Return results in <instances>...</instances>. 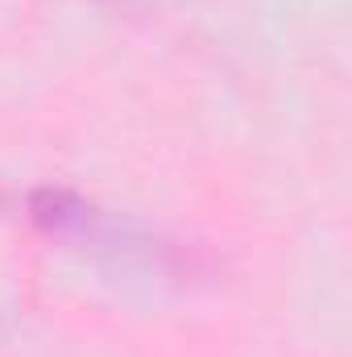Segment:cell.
<instances>
[{"label": "cell", "mask_w": 352, "mask_h": 357, "mask_svg": "<svg viewBox=\"0 0 352 357\" xmlns=\"http://www.w3.org/2000/svg\"><path fill=\"white\" fill-rule=\"evenodd\" d=\"M0 204H4V195H0Z\"/></svg>", "instance_id": "cell-2"}, {"label": "cell", "mask_w": 352, "mask_h": 357, "mask_svg": "<svg viewBox=\"0 0 352 357\" xmlns=\"http://www.w3.org/2000/svg\"><path fill=\"white\" fill-rule=\"evenodd\" d=\"M29 216L38 220V229H46L50 237L67 241V245H79L83 254L108 262V266L120 270H166L170 262V250L162 241H154L145 229L120 220V216H108L104 208H95L91 199L75 195V191H63V187H42L29 195Z\"/></svg>", "instance_id": "cell-1"}]
</instances>
